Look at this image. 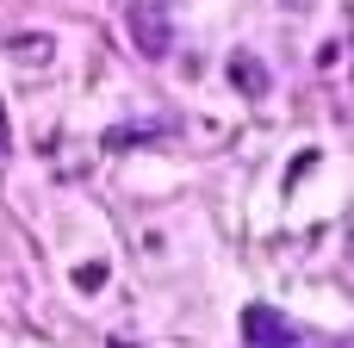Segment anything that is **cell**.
<instances>
[{"mask_svg": "<svg viewBox=\"0 0 354 348\" xmlns=\"http://www.w3.org/2000/svg\"><path fill=\"white\" fill-rule=\"evenodd\" d=\"M243 336L255 348H292V324H286L274 305H249V311H243Z\"/></svg>", "mask_w": 354, "mask_h": 348, "instance_id": "obj_1", "label": "cell"}, {"mask_svg": "<svg viewBox=\"0 0 354 348\" xmlns=\"http://www.w3.org/2000/svg\"><path fill=\"white\" fill-rule=\"evenodd\" d=\"M75 286H81V293H100V286H106V262H81V268H75Z\"/></svg>", "mask_w": 354, "mask_h": 348, "instance_id": "obj_4", "label": "cell"}, {"mask_svg": "<svg viewBox=\"0 0 354 348\" xmlns=\"http://www.w3.org/2000/svg\"><path fill=\"white\" fill-rule=\"evenodd\" d=\"M131 25H137V50L143 56H168V19L162 12H149V6H131Z\"/></svg>", "mask_w": 354, "mask_h": 348, "instance_id": "obj_2", "label": "cell"}, {"mask_svg": "<svg viewBox=\"0 0 354 348\" xmlns=\"http://www.w3.org/2000/svg\"><path fill=\"white\" fill-rule=\"evenodd\" d=\"M230 81H236V93H249V100H261V93H268V68H261L249 50H236V56H230Z\"/></svg>", "mask_w": 354, "mask_h": 348, "instance_id": "obj_3", "label": "cell"}]
</instances>
